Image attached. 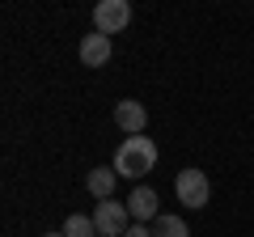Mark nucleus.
Masks as SVG:
<instances>
[{
    "label": "nucleus",
    "instance_id": "f257e3e1",
    "mask_svg": "<svg viewBox=\"0 0 254 237\" xmlns=\"http://www.w3.org/2000/svg\"><path fill=\"white\" fill-rule=\"evenodd\" d=\"M157 165V144L148 136H127L115 153V174L119 178H144Z\"/></svg>",
    "mask_w": 254,
    "mask_h": 237
},
{
    "label": "nucleus",
    "instance_id": "f03ea898",
    "mask_svg": "<svg viewBox=\"0 0 254 237\" xmlns=\"http://www.w3.org/2000/svg\"><path fill=\"white\" fill-rule=\"evenodd\" d=\"M174 191H178V203H187V208H208L212 199V182H208V174L203 170H178V178H174Z\"/></svg>",
    "mask_w": 254,
    "mask_h": 237
},
{
    "label": "nucleus",
    "instance_id": "7ed1b4c3",
    "mask_svg": "<svg viewBox=\"0 0 254 237\" xmlns=\"http://www.w3.org/2000/svg\"><path fill=\"white\" fill-rule=\"evenodd\" d=\"M93 225H98V237H127V229L136 225L127 203H115V199H102L93 208Z\"/></svg>",
    "mask_w": 254,
    "mask_h": 237
},
{
    "label": "nucleus",
    "instance_id": "20e7f679",
    "mask_svg": "<svg viewBox=\"0 0 254 237\" xmlns=\"http://www.w3.org/2000/svg\"><path fill=\"white\" fill-rule=\"evenodd\" d=\"M131 26V4L127 0H98L93 4V30L98 34H119V30Z\"/></svg>",
    "mask_w": 254,
    "mask_h": 237
},
{
    "label": "nucleus",
    "instance_id": "39448f33",
    "mask_svg": "<svg viewBox=\"0 0 254 237\" xmlns=\"http://www.w3.org/2000/svg\"><path fill=\"white\" fill-rule=\"evenodd\" d=\"M115 123L127 131V136H140V131H144V123H148V110L140 106V102L123 98V102H115Z\"/></svg>",
    "mask_w": 254,
    "mask_h": 237
},
{
    "label": "nucleus",
    "instance_id": "423d86ee",
    "mask_svg": "<svg viewBox=\"0 0 254 237\" xmlns=\"http://www.w3.org/2000/svg\"><path fill=\"white\" fill-rule=\"evenodd\" d=\"M127 212H131V220H136V225L157 220V191H153V186H136V191L127 195Z\"/></svg>",
    "mask_w": 254,
    "mask_h": 237
},
{
    "label": "nucleus",
    "instance_id": "0eeeda50",
    "mask_svg": "<svg viewBox=\"0 0 254 237\" xmlns=\"http://www.w3.org/2000/svg\"><path fill=\"white\" fill-rule=\"evenodd\" d=\"M106 59H110V38L98 34V30L85 34V38H81V64H85V68H102Z\"/></svg>",
    "mask_w": 254,
    "mask_h": 237
},
{
    "label": "nucleus",
    "instance_id": "6e6552de",
    "mask_svg": "<svg viewBox=\"0 0 254 237\" xmlns=\"http://www.w3.org/2000/svg\"><path fill=\"white\" fill-rule=\"evenodd\" d=\"M115 182H119V174H115V165H93L89 170V178H85V186H89L98 199H110L115 195Z\"/></svg>",
    "mask_w": 254,
    "mask_h": 237
},
{
    "label": "nucleus",
    "instance_id": "1a4fd4ad",
    "mask_svg": "<svg viewBox=\"0 0 254 237\" xmlns=\"http://www.w3.org/2000/svg\"><path fill=\"white\" fill-rule=\"evenodd\" d=\"M93 233H98L93 216H81V212H72V216L64 220V237H93Z\"/></svg>",
    "mask_w": 254,
    "mask_h": 237
},
{
    "label": "nucleus",
    "instance_id": "9d476101",
    "mask_svg": "<svg viewBox=\"0 0 254 237\" xmlns=\"http://www.w3.org/2000/svg\"><path fill=\"white\" fill-rule=\"evenodd\" d=\"M153 237H190L187 225H182L178 216H157L153 220Z\"/></svg>",
    "mask_w": 254,
    "mask_h": 237
},
{
    "label": "nucleus",
    "instance_id": "9b49d317",
    "mask_svg": "<svg viewBox=\"0 0 254 237\" xmlns=\"http://www.w3.org/2000/svg\"><path fill=\"white\" fill-rule=\"evenodd\" d=\"M127 237H153V229H144V225H131V229H127Z\"/></svg>",
    "mask_w": 254,
    "mask_h": 237
},
{
    "label": "nucleus",
    "instance_id": "f8f14e48",
    "mask_svg": "<svg viewBox=\"0 0 254 237\" xmlns=\"http://www.w3.org/2000/svg\"><path fill=\"white\" fill-rule=\"evenodd\" d=\"M47 237H64V233H47Z\"/></svg>",
    "mask_w": 254,
    "mask_h": 237
}]
</instances>
